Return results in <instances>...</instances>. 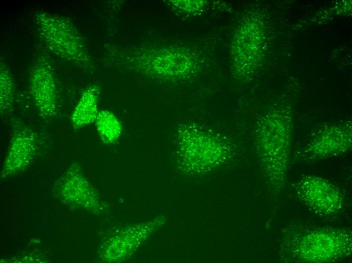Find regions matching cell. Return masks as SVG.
Here are the masks:
<instances>
[{
	"instance_id": "1",
	"label": "cell",
	"mask_w": 352,
	"mask_h": 263,
	"mask_svg": "<svg viewBox=\"0 0 352 263\" xmlns=\"http://www.w3.org/2000/svg\"><path fill=\"white\" fill-rule=\"evenodd\" d=\"M33 21L40 39L52 53L83 69L94 68L83 39L70 20L40 11L34 14Z\"/></svg>"
},
{
	"instance_id": "2",
	"label": "cell",
	"mask_w": 352,
	"mask_h": 263,
	"mask_svg": "<svg viewBox=\"0 0 352 263\" xmlns=\"http://www.w3.org/2000/svg\"><path fill=\"white\" fill-rule=\"evenodd\" d=\"M116 63L120 67L149 77L181 75L189 67L187 56L175 50L150 45L116 51Z\"/></svg>"
},
{
	"instance_id": "3",
	"label": "cell",
	"mask_w": 352,
	"mask_h": 263,
	"mask_svg": "<svg viewBox=\"0 0 352 263\" xmlns=\"http://www.w3.org/2000/svg\"><path fill=\"white\" fill-rule=\"evenodd\" d=\"M29 92L39 116L51 119L58 110V91L54 73L48 61L38 58L29 75Z\"/></svg>"
},
{
	"instance_id": "4",
	"label": "cell",
	"mask_w": 352,
	"mask_h": 263,
	"mask_svg": "<svg viewBox=\"0 0 352 263\" xmlns=\"http://www.w3.org/2000/svg\"><path fill=\"white\" fill-rule=\"evenodd\" d=\"M11 134L2 176L7 177L22 170L32 160L38 144V136L19 118L10 121Z\"/></svg>"
},
{
	"instance_id": "5",
	"label": "cell",
	"mask_w": 352,
	"mask_h": 263,
	"mask_svg": "<svg viewBox=\"0 0 352 263\" xmlns=\"http://www.w3.org/2000/svg\"><path fill=\"white\" fill-rule=\"evenodd\" d=\"M100 87L92 84L82 93L70 116L73 128L78 129L95 122L99 111L98 101Z\"/></svg>"
},
{
	"instance_id": "6",
	"label": "cell",
	"mask_w": 352,
	"mask_h": 263,
	"mask_svg": "<svg viewBox=\"0 0 352 263\" xmlns=\"http://www.w3.org/2000/svg\"><path fill=\"white\" fill-rule=\"evenodd\" d=\"M95 122L99 136L103 143H113L120 137L122 129L121 123L111 111H100Z\"/></svg>"
},
{
	"instance_id": "7",
	"label": "cell",
	"mask_w": 352,
	"mask_h": 263,
	"mask_svg": "<svg viewBox=\"0 0 352 263\" xmlns=\"http://www.w3.org/2000/svg\"><path fill=\"white\" fill-rule=\"evenodd\" d=\"M15 85L12 74L6 64L0 67V112L3 116L9 115L13 110Z\"/></svg>"
}]
</instances>
